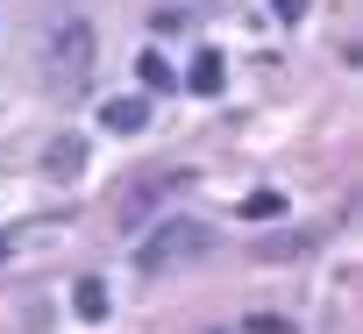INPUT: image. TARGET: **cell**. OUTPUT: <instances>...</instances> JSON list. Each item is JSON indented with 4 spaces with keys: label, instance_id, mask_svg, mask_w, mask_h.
<instances>
[{
    "label": "cell",
    "instance_id": "3",
    "mask_svg": "<svg viewBox=\"0 0 363 334\" xmlns=\"http://www.w3.org/2000/svg\"><path fill=\"white\" fill-rule=\"evenodd\" d=\"M100 121H107L114 135H143V128H150V93H114V100L100 107Z\"/></svg>",
    "mask_w": 363,
    "mask_h": 334
},
{
    "label": "cell",
    "instance_id": "6",
    "mask_svg": "<svg viewBox=\"0 0 363 334\" xmlns=\"http://www.w3.org/2000/svg\"><path fill=\"white\" fill-rule=\"evenodd\" d=\"M43 171H50V178H79V171H86V142H79V135H57V142L43 149Z\"/></svg>",
    "mask_w": 363,
    "mask_h": 334
},
{
    "label": "cell",
    "instance_id": "5",
    "mask_svg": "<svg viewBox=\"0 0 363 334\" xmlns=\"http://www.w3.org/2000/svg\"><path fill=\"white\" fill-rule=\"evenodd\" d=\"M186 86H193L200 100H214V93L228 86V57H221V50H200V57H193V71H186Z\"/></svg>",
    "mask_w": 363,
    "mask_h": 334
},
{
    "label": "cell",
    "instance_id": "8",
    "mask_svg": "<svg viewBox=\"0 0 363 334\" xmlns=\"http://www.w3.org/2000/svg\"><path fill=\"white\" fill-rule=\"evenodd\" d=\"M72 306H79V320H107V284H100V277H86V284L72 292Z\"/></svg>",
    "mask_w": 363,
    "mask_h": 334
},
{
    "label": "cell",
    "instance_id": "4",
    "mask_svg": "<svg viewBox=\"0 0 363 334\" xmlns=\"http://www.w3.org/2000/svg\"><path fill=\"white\" fill-rule=\"evenodd\" d=\"M186 178H193V171H150V185H143L135 200H121V228H135V221H143V214H150V207H157L164 192H178Z\"/></svg>",
    "mask_w": 363,
    "mask_h": 334
},
{
    "label": "cell",
    "instance_id": "7",
    "mask_svg": "<svg viewBox=\"0 0 363 334\" xmlns=\"http://www.w3.org/2000/svg\"><path fill=\"white\" fill-rule=\"evenodd\" d=\"M135 71H143V93H164V86L178 79V71H171V57H157V50H143V57H135Z\"/></svg>",
    "mask_w": 363,
    "mask_h": 334
},
{
    "label": "cell",
    "instance_id": "2",
    "mask_svg": "<svg viewBox=\"0 0 363 334\" xmlns=\"http://www.w3.org/2000/svg\"><path fill=\"white\" fill-rule=\"evenodd\" d=\"M50 79L57 86H86V71H93V29L86 22H57V36H50Z\"/></svg>",
    "mask_w": 363,
    "mask_h": 334
},
{
    "label": "cell",
    "instance_id": "1",
    "mask_svg": "<svg viewBox=\"0 0 363 334\" xmlns=\"http://www.w3.org/2000/svg\"><path fill=\"white\" fill-rule=\"evenodd\" d=\"M207 242H214V235H207L200 221H164V228H150V235L135 242V270H143V277H171V270L200 263Z\"/></svg>",
    "mask_w": 363,
    "mask_h": 334
},
{
    "label": "cell",
    "instance_id": "9",
    "mask_svg": "<svg viewBox=\"0 0 363 334\" xmlns=\"http://www.w3.org/2000/svg\"><path fill=\"white\" fill-rule=\"evenodd\" d=\"M278 214H285L278 192H250V200H242V221H278Z\"/></svg>",
    "mask_w": 363,
    "mask_h": 334
},
{
    "label": "cell",
    "instance_id": "10",
    "mask_svg": "<svg viewBox=\"0 0 363 334\" xmlns=\"http://www.w3.org/2000/svg\"><path fill=\"white\" fill-rule=\"evenodd\" d=\"M242 334H292L285 320H242Z\"/></svg>",
    "mask_w": 363,
    "mask_h": 334
}]
</instances>
